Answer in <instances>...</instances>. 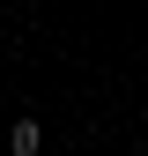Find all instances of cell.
<instances>
[{
  "label": "cell",
  "mask_w": 148,
  "mask_h": 156,
  "mask_svg": "<svg viewBox=\"0 0 148 156\" xmlns=\"http://www.w3.org/2000/svg\"><path fill=\"white\" fill-rule=\"evenodd\" d=\"M8 149H15V156H37V149H45V126H37V119H15Z\"/></svg>",
  "instance_id": "1"
},
{
  "label": "cell",
  "mask_w": 148,
  "mask_h": 156,
  "mask_svg": "<svg viewBox=\"0 0 148 156\" xmlns=\"http://www.w3.org/2000/svg\"><path fill=\"white\" fill-rule=\"evenodd\" d=\"M141 156H148V149H141Z\"/></svg>",
  "instance_id": "2"
}]
</instances>
